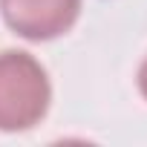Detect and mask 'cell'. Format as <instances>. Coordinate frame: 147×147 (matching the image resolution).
Wrapping results in <instances>:
<instances>
[{"label":"cell","mask_w":147,"mask_h":147,"mask_svg":"<svg viewBox=\"0 0 147 147\" xmlns=\"http://www.w3.org/2000/svg\"><path fill=\"white\" fill-rule=\"evenodd\" d=\"M49 78L26 52H0V130L20 133L35 127L49 110Z\"/></svg>","instance_id":"cell-1"},{"label":"cell","mask_w":147,"mask_h":147,"mask_svg":"<svg viewBox=\"0 0 147 147\" xmlns=\"http://www.w3.org/2000/svg\"><path fill=\"white\" fill-rule=\"evenodd\" d=\"M138 90H141V95L147 98V61H144L141 69H138Z\"/></svg>","instance_id":"cell-3"},{"label":"cell","mask_w":147,"mask_h":147,"mask_svg":"<svg viewBox=\"0 0 147 147\" xmlns=\"http://www.w3.org/2000/svg\"><path fill=\"white\" fill-rule=\"evenodd\" d=\"M9 29L26 40H52L78 20L81 0H0Z\"/></svg>","instance_id":"cell-2"}]
</instances>
